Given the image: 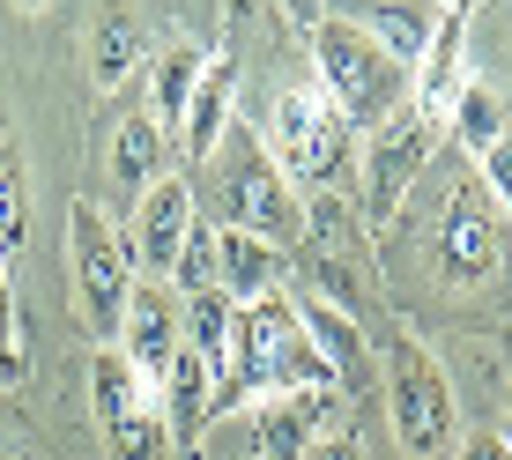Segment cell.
I'll list each match as a JSON object with an SVG mask.
<instances>
[{"label":"cell","mask_w":512,"mask_h":460,"mask_svg":"<svg viewBox=\"0 0 512 460\" xmlns=\"http://www.w3.org/2000/svg\"><path fill=\"white\" fill-rule=\"evenodd\" d=\"M268 394H334V371L320 357V342L305 334V320H297V297L238 305V349H231V379H223L216 409L268 401Z\"/></svg>","instance_id":"obj_1"},{"label":"cell","mask_w":512,"mask_h":460,"mask_svg":"<svg viewBox=\"0 0 512 460\" xmlns=\"http://www.w3.org/2000/svg\"><path fill=\"white\" fill-rule=\"evenodd\" d=\"M201 186H208V201H216V230H245V238L275 245V253H282L290 238H305L297 186L275 171V156H268V141H260V127H238V119H231L223 149L201 164Z\"/></svg>","instance_id":"obj_2"},{"label":"cell","mask_w":512,"mask_h":460,"mask_svg":"<svg viewBox=\"0 0 512 460\" xmlns=\"http://www.w3.org/2000/svg\"><path fill=\"white\" fill-rule=\"evenodd\" d=\"M260 141H268L275 171H282L290 186H305V193L342 186L349 164H357V127L334 112V97L320 90V82L282 90V97L268 104V127H260Z\"/></svg>","instance_id":"obj_3"},{"label":"cell","mask_w":512,"mask_h":460,"mask_svg":"<svg viewBox=\"0 0 512 460\" xmlns=\"http://www.w3.org/2000/svg\"><path fill=\"white\" fill-rule=\"evenodd\" d=\"M312 67H320V90L334 97V112H342L357 134H379L386 119L409 104V67H394L349 15L312 23Z\"/></svg>","instance_id":"obj_4"},{"label":"cell","mask_w":512,"mask_h":460,"mask_svg":"<svg viewBox=\"0 0 512 460\" xmlns=\"http://www.w3.org/2000/svg\"><path fill=\"white\" fill-rule=\"evenodd\" d=\"M386 423H394L409 460L461 453V401H453V379L438 371V357L423 342L386 349Z\"/></svg>","instance_id":"obj_5"},{"label":"cell","mask_w":512,"mask_h":460,"mask_svg":"<svg viewBox=\"0 0 512 460\" xmlns=\"http://www.w3.org/2000/svg\"><path fill=\"white\" fill-rule=\"evenodd\" d=\"M67 238H75V297H82V327L97 334V349H119V327H127V297H134V253L112 223H104L97 201L67 208Z\"/></svg>","instance_id":"obj_6"},{"label":"cell","mask_w":512,"mask_h":460,"mask_svg":"<svg viewBox=\"0 0 512 460\" xmlns=\"http://www.w3.org/2000/svg\"><path fill=\"white\" fill-rule=\"evenodd\" d=\"M201 238V186L164 171L149 193L134 201V230H127V253H134V275L141 282H179V260L193 253Z\"/></svg>","instance_id":"obj_7"},{"label":"cell","mask_w":512,"mask_h":460,"mask_svg":"<svg viewBox=\"0 0 512 460\" xmlns=\"http://www.w3.org/2000/svg\"><path fill=\"white\" fill-rule=\"evenodd\" d=\"M438 119H423L416 104H401L394 119H386L379 134H364V223H394V208H401V193L416 186V171L431 164V149H438Z\"/></svg>","instance_id":"obj_8"},{"label":"cell","mask_w":512,"mask_h":460,"mask_svg":"<svg viewBox=\"0 0 512 460\" xmlns=\"http://www.w3.org/2000/svg\"><path fill=\"white\" fill-rule=\"evenodd\" d=\"M90 401H97V423L112 438L119 460H156L164 453V416L149 409V379L119 357V349H97L90 357Z\"/></svg>","instance_id":"obj_9"},{"label":"cell","mask_w":512,"mask_h":460,"mask_svg":"<svg viewBox=\"0 0 512 460\" xmlns=\"http://www.w3.org/2000/svg\"><path fill=\"white\" fill-rule=\"evenodd\" d=\"M505 253V216L498 201H490L483 186H461L446 201V223H438V275L453 282V290H475V282H490Z\"/></svg>","instance_id":"obj_10"},{"label":"cell","mask_w":512,"mask_h":460,"mask_svg":"<svg viewBox=\"0 0 512 460\" xmlns=\"http://www.w3.org/2000/svg\"><path fill=\"white\" fill-rule=\"evenodd\" d=\"M186 349V297L179 282H134L127 297V327H119V357H127L149 386H164V371Z\"/></svg>","instance_id":"obj_11"},{"label":"cell","mask_w":512,"mask_h":460,"mask_svg":"<svg viewBox=\"0 0 512 460\" xmlns=\"http://www.w3.org/2000/svg\"><path fill=\"white\" fill-rule=\"evenodd\" d=\"M201 245H208V290H223L231 305H268L290 282V260L245 230H201Z\"/></svg>","instance_id":"obj_12"},{"label":"cell","mask_w":512,"mask_h":460,"mask_svg":"<svg viewBox=\"0 0 512 460\" xmlns=\"http://www.w3.org/2000/svg\"><path fill=\"white\" fill-rule=\"evenodd\" d=\"M468 90V8H438V30H431V52L416 60V112L446 127L453 97Z\"/></svg>","instance_id":"obj_13"},{"label":"cell","mask_w":512,"mask_h":460,"mask_svg":"<svg viewBox=\"0 0 512 460\" xmlns=\"http://www.w3.org/2000/svg\"><path fill=\"white\" fill-rule=\"evenodd\" d=\"M327 431V394H268L253 401V460H305Z\"/></svg>","instance_id":"obj_14"},{"label":"cell","mask_w":512,"mask_h":460,"mask_svg":"<svg viewBox=\"0 0 512 460\" xmlns=\"http://www.w3.org/2000/svg\"><path fill=\"white\" fill-rule=\"evenodd\" d=\"M231 97H238V67L231 60H208L201 82H193V104L179 119V149L193 164H208V156L223 149V134H231Z\"/></svg>","instance_id":"obj_15"},{"label":"cell","mask_w":512,"mask_h":460,"mask_svg":"<svg viewBox=\"0 0 512 460\" xmlns=\"http://www.w3.org/2000/svg\"><path fill=\"white\" fill-rule=\"evenodd\" d=\"M164 438H179V446H193V438L208 431V416H216V371H208L193 349H179V364L164 371Z\"/></svg>","instance_id":"obj_16"},{"label":"cell","mask_w":512,"mask_h":460,"mask_svg":"<svg viewBox=\"0 0 512 460\" xmlns=\"http://www.w3.org/2000/svg\"><path fill=\"white\" fill-rule=\"evenodd\" d=\"M164 156H171V134L156 127L149 112L119 119V134H112V186H119V201H141V193L164 179Z\"/></svg>","instance_id":"obj_17"},{"label":"cell","mask_w":512,"mask_h":460,"mask_svg":"<svg viewBox=\"0 0 512 460\" xmlns=\"http://www.w3.org/2000/svg\"><path fill=\"white\" fill-rule=\"evenodd\" d=\"M186 297V349L216 371V394L231 379V349H238V305L223 290H179Z\"/></svg>","instance_id":"obj_18"},{"label":"cell","mask_w":512,"mask_h":460,"mask_svg":"<svg viewBox=\"0 0 512 460\" xmlns=\"http://www.w3.org/2000/svg\"><path fill=\"white\" fill-rule=\"evenodd\" d=\"M357 30L372 38L394 67H416L431 52V30H438V8H409V0H386V8H364Z\"/></svg>","instance_id":"obj_19"},{"label":"cell","mask_w":512,"mask_h":460,"mask_svg":"<svg viewBox=\"0 0 512 460\" xmlns=\"http://www.w3.org/2000/svg\"><path fill=\"white\" fill-rule=\"evenodd\" d=\"M201 52L193 45H171V52H156V67H149V119L156 127H179L186 119V104H193V82H201Z\"/></svg>","instance_id":"obj_20"},{"label":"cell","mask_w":512,"mask_h":460,"mask_svg":"<svg viewBox=\"0 0 512 460\" xmlns=\"http://www.w3.org/2000/svg\"><path fill=\"white\" fill-rule=\"evenodd\" d=\"M446 134H453V141H461V149H468V156H483V149H490V141H498V134H505V97H498V90H490V82H475V75H468V90H461V97H453V112H446Z\"/></svg>","instance_id":"obj_21"},{"label":"cell","mask_w":512,"mask_h":460,"mask_svg":"<svg viewBox=\"0 0 512 460\" xmlns=\"http://www.w3.org/2000/svg\"><path fill=\"white\" fill-rule=\"evenodd\" d=\"M297 320H305V334L320 342V357L334 379H349V371L364 364V342H357V327L342 320V305H320V297H297Z\"/></svg>","instance_id":"obj_22"},{"label":"cell","mask_w":512,"mask_h":460,"mask_svg":"<svg viewBox=\"0 0 512 460\" xmlns=\"http://www.w3.org/2000/svg\"><path fill=\"white\" fill-rule=\"evenodd\" d=\"M134 52H141L134 15H97V30H90V75H97V90H112V82L134 75Z\"/></svg>","instance_id":"obj_23"},{"label":"cell","mask_w":512,"mask_h":460,"mask_svg":"<svg viewBox=\"0 0 512 460\" xmlns=\"http://www.w3.org/2000/svg\"><path fill=\"white\" fill-rule=\"evenodd\" d=\"M23 230H30V208H23V171H15V149L0 141V268L23 253Z\"/></svg>","instance_id":"obj_24"},{"label":"cell","mask_w":512,"mask_h":460,"mask_svg":"<svg viewBox=\"0 0 512 460\" xmlns=\"http://www.w3.org/2000/svg\"><path fill=\"white\" fill-rule=\"evenodd\" d=\"M475 164H483V193L498 201V216H505V208H512V127H505L498 141H490V149L475 156Z\"/></svg>","instance_id":"obj_25"},{"label":"cell","mask_w":512,"mask_h":460,"mask_svg":"<svg viewBox=\"0 0 512 460\" xmlns=\"http://www.w3.org/2000/svg\"><path fill=\"white\" fill-rule=\"evenodd\" d=\"M305 460H364V446H357V431H320Z\"/></svg>","instance_id":"obj_26"},{"label":"cell","mask_w":512,"mask_h":460,"mask_svg":"<svg viewBox=\"0 0 512 460\" xmlns=\"http://www.w3.org/2000/svg\"><path fill=\"white\" fill-rule=\"evenodd\" d=\"M453 460H512V438H498V431H475Z\"/></svg>","instance_id":"obj_27"},{"label":"cell","mask_w":512,"mask_h":460,"mask_svg":"<svg viewBox=\"0 0 512 460\" xmlns=\"http://www.w3.org/2000/svg\"><path fill=\"white\" fill-rule=\"evenodd\" d=\"M8 327H15L8 320V268H0V342H8Z\"/></svg>","instance_id":"obj_28"},{"label":"cell","mask_w":512,"mask_h":460,"mask_svg":"<svg viewBox=\"0 0 512 460\" xmlns=\"http://www.w3.org/2000/svg\"><path fill=\"white\" fill-rule=\"evenodd\" d=\"M505 409H512V394H505Z\"/></svg>","instance_id":"obj_29"}]
</instances>
